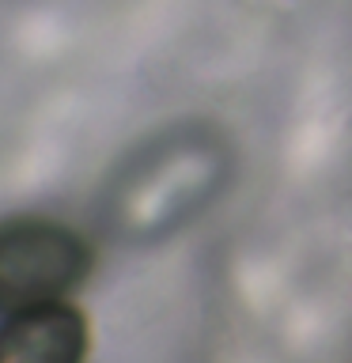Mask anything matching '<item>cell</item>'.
Masks as SVG:
<instances>
[{"instance_id": "cell-1", "label": "cell", "mask_w": 352, "mask_h": 363, "mask_svg": "<svg viewBox=\"0 0 352 363\" xmlns=\"http://www.w3.org/2000/svg\"><path fill=\"white\" fill-rule=\"evenodd\" d=\"M212 147L163 140L121 170L106 197V227L121 238H155L212 189Z\"/></svg>"}, {"instance_id": "cell-2", "label": "cell", "mask_w": 352, "mask_h": 363, "mask_svg": "<svg viewBox=\"0 0 352 363\" xmlns=\"http://www.w3.org/2000/svg\"><path fill=\"white\" fill-rule=\"evenodd\" d=\"M87 238L45 216L0 220V318L72 295L91 272Z\"/></svg>"}, {"instance_id": "cell-3", "label": "cell", "mask_w": 352, "mask_h": 363, "mask_svg": "<svg viewBox=\"0 0 352 363\" xmlns=\"http://www.w3.org/2000/svg\"><path fill=\"white\" fill-rule=\"evenodd\" d=\"M87 318L79 306L57 299L8 314L0 322V363H84Z\"/></svg>"}]
</instances>
